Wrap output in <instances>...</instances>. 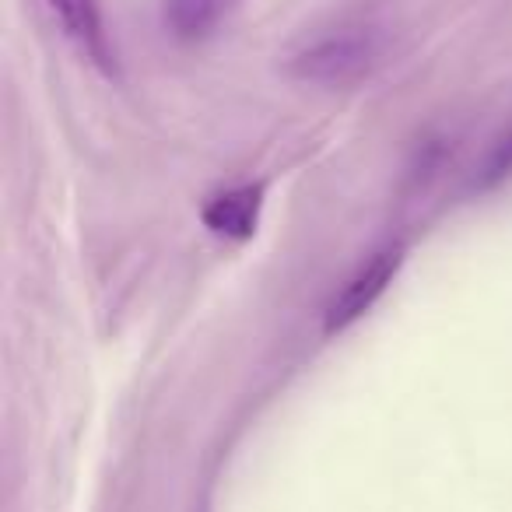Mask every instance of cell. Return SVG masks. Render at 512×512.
<instances>
[{
	"instance_id": "obj_1",
	"label": "cell",
	"mask_w": 512,
	"mask_h": 512,
	"mask_svg": "<svg viewBox=\"0 0 512 512\" xmlns=\"http://www.w3.org/2000/svg\"><path fill=\"white\" fill-rule=\"evenodd\" d=\"M383 53V29L369 22L337 25L309 39L292 57V74L316 85H344V81L365 74Z\"/></svg>"
},
{
	"instance_id": "obj_5",
	"label": "cell",
	"mask_w": 512,
	"mask_h": 512,
	"mask_svg": "<svg viewBox=\"0 0 512 512\" xmlns=\"http://www.w3.org/2000/svg\"><path fill=\"white\" fill-rule=\"evenodd\" d=\"M242 0H169V25L186 39L207 36Z\"/></svg>"
},
{
	"instance_id": "obj_3",
	"label": "cell",
	"mask_w": 512,
	"mask_h": 512,
	"mask_svg": "<svg viewBox=\"0 0 512 512\" xmlns=\"http://www.w3.org/2000/svg\"><path fill=\"white\" fill-rule=\"evenodd\" d=\"M50 4L53 22L60 25L67 39L78 46V53L85 60H92L95 67H102L106 74L116 71L113 46H109L106 25H102L99 0H46Z\"/></svg>"
},
{
	"instance_id": "obj_2",
	"label": "cell",
	"mask_w": 512,
	"mask_h": 512,
	"mask_svg": "<svg viewBox=\"0 0 512 512\" xmlns=\"http://www.w3.org/2000/svg\"><path fill=\"white\" fill-rule=\"evenodd\" d=\"M400 260H404V249L400 246H386L379 253H372L348 281L344 288L334 295V302L327 306V330L337 334V330H348L355 320H362L372 306H376L379 295L390 288V281L397 278Z\"/></svg>"
},
{
	"instance_id": "obj_4",
	"label": "cell",
	"mask_w": 512,
	"mask_h": 512,
	"mask_svg": "<svg viewBox=\"0 0 512 512\" xmlns=\"http://www.w3.org/2000/svg\"><path fill=\"white\" fill-rule=\"evenodd\" d=\"M260 186H235L218 197H211V204L204 207V225L228 239H246L256 232L260 221V204H264Z\"/></svg>"
},
{
	"instance_id": "obj_6",
	"label": "cell",
	"mask_w": 512,
	"mask_h": 512,
	"mask_svg": "<svg viewBox=\"0 0 512 512\" xmlns=\"http://www.w3.org/2000/svg\"><path fill=\"white\" fill-rule=\"evenodd\" d=\"M505 179H512V130L491 144L488 155H484L481 165L474 169V179H470V186L484 193V190H495V186H502Z\"/></svg>"
}]
</instances>
